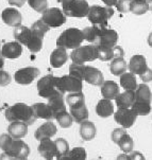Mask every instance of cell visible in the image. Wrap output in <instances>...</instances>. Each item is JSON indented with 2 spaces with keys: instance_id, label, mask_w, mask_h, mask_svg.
<instances>
[{
  "instance_id": "f1b7e54d",
  "label": "cell",
  "mask_w": 152,
  "mask_h": 160,
  "mask_svg": "<svg viewBox=\"0 0 152 160\" xmlns=\"http://www.w3.org/2000/svg\"><path fill=\"white\" fill-rule=\"evenodd\" d=\"M32 36V31L31 28H27L25 26H19L16 27L14 30V37L16 42H18L21 45L27 46L29 44L30 39Z\"/></svg>"
},
{
  "instance_id": "ee69618b",
  "label": "cell",
  "mask_w": 152,
  "mask_h": 160,
  "mask_svg": "<svg viewBox=\"0 0 152 160\" xmlns=\"http://www.w3.org/2000/svg\"><path fill=\"white\" fill-rule=\"evenodd\" d=\"M56 144V148H58V151H59V154L60 156H64L66 155L67 153L69 152V144L64 138H58L56 140H54Z\"/></svg>"
},
{
  "instance_id": "4dcf8cb0",
  "label": "cell",
  "mask_w": 152,
  "mask_h": 160,
  "mask_svg": "<svg viewBox=\"0 0 152 160\" xmlns=\"http://www.w3.org/2000/svg\"><path fill=\"white\" fill-rule=\"evenodd\" d=\"M69 112L71 115L72 119H74V121L77 122V123L81 124L82 122L86 121L88 119V109L85 104L79 107L69 108Z\"/></svg>"
},
{
  "instance_id": "d6986e66",
  "label": "cell",
  "mask_w": 152,
  "mask_h": 160,
  "mask_svg": "<svg viewBox=\"0 0 152 160\" xmlns=\"http://www.w3.org/2000/svg\"><path fill=\"white\" fill-rule=\"evenodd\" d=\"M1 53L5 58L15 59L18 58L23 53V47L18 42H11L3 45L1 48Z\"/></svg>"
},
{
  "instance_id": "f546056e",
  "label": "cell",
  "mask_w": 152,
  "mask_h": 160,
  "mask_svg": "<svg viewBox=\"0 0 152 160\" xmlns=\"http://www.w3.org/2000/svg\"><path fill=\"white\" fill-rule=\"evenodd\" d=\"M96 132H97V129H96V126H95V124L93 122L86 120L81 123L80 135L84 141L93 140L95 136H96Z\"/></svg>"
},
{
  "instance_id": "83f0119b",
  "label": "cell",
  "mask_w": 152,
  "mask_h": 160,
  "mask_svg": "<svg viewBox=\"0 0 152 160\" xmlns=\"http://www.w3.org/2000/svg\"><path fill=\"white\" fill-rule=\"evenodd\" d=\"M119 83L120 86L123 87L124 90H136L137 88V81L136 77H135L134 73L132 72H124L120 75L119 78Z\"/></svg>"
},
{
  "instance_id": "d590c367",
  "label": "cell",
  "mask_w": 152,
  "mask_h": 160,
  "mask_svg": "<svg viewBox=\"0 0 152 160\" xmlns=\"http://www.w3.org/2000/svg\"><path fill=\"white\" fill-rule=\"evenodd\" d=\"M99 30H100V27H98V26L87 27V28L82 30L83 34H84V39L87 40V42H91V44L96 45L97 40H98Z\"/></svg>"
},
{
  "instance_id": "8d00e7d4",
  "label": "cell",
  "mask_w": 152,
  "mask_h": 160,
  "mask_svg": "<svg viewBox=\"0 0 152 160\" xmlns=\"http://www.w3.org/2000/svg\"><path fill=\"white\" fill-rule=\"evenodd\" d=\"M55 120L58 121L59 125L62 128H68L74 123V119H72L70 112H67V110H64V112L58 113L55 116Z\"/></svg>"
},
{
  "instance_id": "603a6c76",
  "label": "cell",
  "mask_w": 152,
  "mask_h": 160,
  "mask_svg": "<svg viewBox=\"0 0 152 160\" xmlns=\"http://www.w3.org/2000/svg\"><path fill=\"white\" fill-rule=\"evenodd\" d=\"M135 102V91L124 90L115 98V103L118 108H131Z\"/></svg>"
},
{
  "instance_id": "db71d44e",
  "label": "cell",
  "mask_w": 152,
  "mask_h": 160,
  "mask_svg": "<svg viewBox=\"0 0 152 160\" xmlns=\"http://www.w3.org/2000/svg\"><path fill=\"white\" fill-rule=\"evenodd\" d=\"M116 160H131V156L129 155V154H120V155L117 156V158H116Z\"/></svg>"
},
{
  "instance_id": "30bf717a",
  "label": "cell",
  "mask_w": 152,
  "mask_h": 160,
  "mask_svg": "<svg viewBox=\"0 0 152 160\" xmlns=\"http://www.w3.org/2000/svg\"><path fill=\"white\" fill-rule=\"evenodd\" d=\"M137 119V113L132 108H118L114 112V120L123 128H130L133 126Z\"/></svg>"
},
{
  "instance_id": "484cf974",
  "label": "cell",
  "mask_w": 152,
  "mask_h": 160,
  "mask_svg": "<svg viewBox=\"0 0 152 160\" xmlns=\"http://www.w3.org/2000/svg\"><path fill=\"white\" fill-rule=\"evenodd\" d=\"M96 112L100 118H108L114 113V104L112 100L104 99L100 100L96 106Z\"/></svg>"
},
{
  "instance_id": "7c38bea8",
  "label": "cell",
  "mask_w": 152,
  "mask_h": 160,
  "mask_svg": "<svg viewBox=\"0 0 152 160\" xmlns=\"http://www.w3.org/2000/svg\"><path fill=\"white\" fill-rule=\"evenodd\" d=\"M39 70L35 67H26L15 72L14 80L19 85H30L39 75Z\"/></svg>"
},
{
  "instance_id": "4fadbf2b",
  "label": "cell",
  "mask_w": 152,
  "mask_h": 160,
  "mask_svg": "<svg viewBox=\"0 0 152 160\" xmlns=\"http://www.w3.org/2000/svg\"><path fill=\"white\" fill-rule=\"evenodd\" d=\"M5 153H8L10 156L14 157L15 159H25L28 158L30 154V148L28 144L21 139H13V142Z\"/></svg>"
},
{
  "instance_id": "2e32d148",
  "label": "cell",
  "mask_w": 152,
  "mask_h": 160,
  "mask_svg": "<svg viewBox=\"0 0 152 160\" xmlns=\"http://www.w3.org/2000/svg\"><path fill=\"white\" fill-rule=\"evenodd\" d=\"M32 109L33 113L36 119H44V120L51 121L52 119H55L52 108L50 107L49 104H45V103H35L32 105Z\"/></svg>"
},
{
  "instance_id": "44dd1931",
  "label": "cell",
  "mask_w": 152,
  "mask_h": 160,
  "mask_svg": "<svg viewBox=\"0 0 152 160\" xmlns=\"http://www.w3.org/2000/svg\"><path fill=\"white\" fill-rule=\"evenodd\" d=\"M98 48V47H97ZM99 55L98 58L101 59V61H112L114 58H123V50L121 47L119 46H114L113 48H105V49H99Z\"/></svg>"
},
{
  "instance_id": "816d5d0a",
  "label": "cell",
  "mask_w": 152,
  "mask_h": 160,
  "mask_svg": "<svg viewBox=\"0 0 152 160\" xmlns=\"http://www.w3.org/2000/svg\"><path fill=\"white\" fill-rule=\"evenodd\" d=\"M26 1L27 0H8V2H9L11 5H14V7H17V8H21L26 3Z\"/></svg>"
},
{
  "instance_id": "94428289",
  "label": "cell",
  "mask_w": 152,
  "mask_h": 160,
  "mask_svg": "<svg viewBox=\"0 0 152 160\" xmlns=\"http://www.w3.org/2000/svg\"><path fill=\"white\" fill-rule=\"evenodd\" d=\"M15 160H28V159L25 158V159H15Z\"/></svg>"
},
{
  "instance_id": "be15d7a7",
  "label": "cell",
  "mask_w": 152,
  "mask_h": 160,
  "mask_svg": "<svg viewBox=\"0 0 152 160\" xmlns=\"http://www.w3.org/2000/svg\"><path fill=\"white\" fill-rule=\"evenodd\" d=\"M140 1H148V0H140Z\"/></svg>"
},
{
  "instance_id": "f5cc1de1",
  "label": "cell",
  "mask_w": 152,
  "mask_h": 160,
  "mask_svg": "<svg viewBox=\"0 0 152 160\" xmlns=\"http://www.w3.org/2000/svg\"><path fill=\"white\" fill-rule=\"evenodd\" d=\"M0 160H15L14 157L10 156L8 153H5V152H3V153L0 155Z\"/></svg>"
},
{
  "instance_id": "680465c9",
  "label": "cell",
  "mask_w": 152,
  "mask_h": 160,
  "mask_svg": "<svg viewBox=\"0 0 152 160\" xmlns=\"http://www.w3.org/2000/svg\"><path fill=\"white\" fill-rule=\"evenodd\" d=\"M59 160H70V158L67 155H64V156H61L60 157V159Z\"/></svg>"
},
{
  "instance_id": "1f68e13d",
  "label": "cell",
  "mask_w": 152,
  "mask_h": 160,
  "mask_svg": "<svg viewBox=\"0 0 152 160\" xmlns=\"http://www.w3.org/2000/svg\"><path fill=\"white\" fill-rule=\"evenodd\" d=\"M127 62L124 61L123 58H117L112 59L110 64V71L113 75H121L123 73L127 71Z\"/></svg>"
},
{
  "instance_id": "74e56055",
  "label": "cell",
  "mask_w": 152,
  "mask_h": 160,
  "mask_svg": "<svg viewBox=\"0 0 152 160\" xmlns=\"http://www.w3.org/2000/svg\"><path fill=\"white\" fill-rule=\"evenodd\" d=\"M149 11V2L140 1V0H133L131 12L135 15H143Z\"/></svg>"
},
{
  "instance_id": "f6af8a7d",
  "label": "cell",
  "mask_w": 152,
  "mask_h": 160,
  "mask_svg": "<svg viewBox=\"0 0 152 160\" xmlns=\"http://www.w3.org/2000/svg\"><path fill=\"white\" fill-rule=\"evenodd\" d=\"M13 139H14V138L11 136L9 132H8V134H2L1 136H0V148L3 152H7L9 150L11 144H12Z\"/></svg>"
},
{
  "instance_id": "6da1fadb",
  "label": "cell",
  "mask_w": 152,
  "mask_h": 160,
  "mask_svg": "<svg viewBox=\"0 0 152 160\" xmlns=\"http://www.w3.org/2000/svg\"><path fill=\"white\" fill-rule=\"evenodd\" d=\"M5 119L9 122H24V123L31 125L33 124L35 118L32 106L25 104V103H16L5 110Z\"/></svg>"
},
{
  "instance_id": "d4e9b609",
  "label": "cell",
  "mask_w": 152,
  "mask_h": 160,
  "mask_svg": "<svg viewBox=\"0 0 152 160\" xmlns=\"http://www.w3.org/2000/svg\"><path fill=\"white\" fill-rule=\"evenodd\" d=\"M135 101L151 104L152 92L150 90V87H149L147 84L143 83L137 86L136 90H135Z\"/></svg>"
},
{
  "instance_id": "52a82bcc",
  "label": "cell",
  "mask_w": 152,
  "mask_h": 160,
  "mask_svg": "<svg viewBox=\"0 0 152 160\" xmlns=\"http://www.w3.org/2000/svg\"><path fill=\"white\" fill-rule=\"evenodd\" d=\"M118 42V33L115 30L107 29V27H100L98 40L96 45L99 49L113 48Z\"/></svg>"
},
{
  "instance_id": "4316f807",
  "label": "cell",
  "mask_w": 152,
  "mask_h": 160,
  "mask_svg": "<svg viewBox=\"0 0 152 160\" xmlns=\"http://www.w3.org/2000/svg\"><path fill=\"white\" fill-rule=\"evenodd\" d=\"M63 96L64 94L59 91L48 99V104H49L50 107L52 108V110H53V112L55 116L58 115V113L66 110V105H65Z\"/></svg>"
},
{
  "instance_id": "9a60e30c",
  "label": "cell",
  "mask_w": 152,
  "mask_h": 160,
  "mask_svg": "<svg viewBox=\"0 0 152 160\" xmlns=\"http://www.w3.org/2000/svg\"><path fill=\"white\" fill-rule=\"evenodd\" d=\"M1 18L5 24L10 27H19L23 21V16H21L19 11H17L14 8H7L2 11Z\"/></svg>"
},
{
  "instance_id": "c3c4849f",
  "label": "cell",
  "mask_w": 152,
  "mask_h": 160,
  "mask_svg": "<svg viewBox=\"0 0 152 160\" xmlns=\"http://www.w3.org/2000/svg\"><path fill=\"white\" fill-rule=\"evenodd\" d=\"M124 132H127V131L123 128H123H115L112 132V134H111V138H112V141L115 143V144H117L118 140L120 139V137L123 136Z\"/></svg>"
},
{
  "instance_id": "7402d4cb",
  "label": "cell",
  "mask_w": 152,
  "mask_h": 160,
  "mask_svg": "<svg viewBox=\"0 0 152 160\" xmlns=\"http://www.w3.org/2000/svg\"><path fill=\"white\" fill-rule=\"evenodd\" d=\"M101 94L104 99L115 100V98L120 93L118 84L114 81H104L101 86Z\"/></svg>"
},
{
  "instance_id": "836d02e7",
  "label": "cell",
  "mask_w": 152,
  "mask_h": 160,
  "mask_svg": "<svg viewBox=\"0 0 152 160\" xmlns=\"http://www.w3.org/2000/svg\"><path fill=\"white\" fill-rule=\"evenodd\" d=\"M117 145L120 148V150L126 154H130L133 152V145H134V142H133L132 137L130 136L128 132H124L123 136L120 137V139L118 140Z\"/></svg>"
},
{
  "instance_id": "6125c7cd",
  "label": "cell",
  "mask_w": 152,
  "mask_h": 160,
  "mask_svg": "<svg viewBox=\"0 0 152 160\" xmlns=\"http://www.w3.org/2000/svg\"><path fill=\"white\" fill-rule=\"evenodd\" d=\"M0 53H1V45H0Z\"/></svg>"
},
{
  "instance_id": "8992f818",
  "label": "cell",
  "mask_w": 152,
  "mask_h": 160,
  "mask_svg": "<svg viewBox=\"0 0 152 160\" xmlns=\"http://www.w3.org/2000/svg\"><path fill=\"white\" fill-rule=\"evenodd\" d=\"M56 88L61 93H71V92L82 91L83 83L82 80L75 78L72 75H63L61 78H56Z\"/></svg>"
},
{
  "instance_id": "b9f144b4",
  "label": "cell",
  "mask_w": 152,
  "mask_h": 160,
  "mask_svg": "<svg viewBox=\"0 0 152 160\" xmlns=\"http://www.w3.org/2000/svg\"><path fill=\"white\" fill-rule=\"evenodd\" d=\"M30 7L37 13H44L48 9V1L47 0H28Z\"/></svg>"
},
{
  "instance_id": "5bb4252c",
  "label": "cell",
  "mask_w": 152,
  "mask_h": 160,
  "mask_svg": "<svg viewBox=\"0 0 152 160\" xmlns=\"http://www.w3.org/2000/svg\"><path fill=\"white\" fill-rule=\"evenodd\" d=\"M83 81L94 86H101L104 82V78L103 73L98 68H95L93 66H85Z\"/></svg>"
},
{
  "instance_id": "f907efd6",
  "label": "cell",
  "mask_w": 152,
  "mask_h": 160,
  "mask_svg": "<svg viewBox=\"0 0 152 160\" xmlns=\"http://www.w3.org/2000/svg\"><path fill=\"white\" fill-rule=\"evenodd\" d=\"M130 156H131V160H146L145 156L139 152H132L130 153Z\"/></svg>"
},
{
  "instance_id": "9c48e42d",
  "label": "cell",
  "mask_w": 152,
  "mask_h": 160,
  "mask_svg": "<svg viewBox=\"0 0 152 160\" xmlns=\"http://www.w3.org/2000/svg\"><path fill=\"white\" fill-rule=\"evenodd\" d=\"M42 20L50 28H59L66 22V15L59 8H50L43 13Z\"/></svg>"
},
{
  "instance_id": "7bdbcfd3",
  "label": "cell",
  "mask_w": 152,
  "mask_h": 160,
  "mask_svg": "<svg viewBox=\"0 0 152 160\" xmlns=\"http://www.w3.org/2000/svg\"><path fill=\"white\" fill-rule=\"evenodd\" d=\"M84 70H85V66H84V65L74 63L69 66V74L83 81Z\"/></svg>"
},
{
  "instance_id": "681fc988",
  "label": "cell",
  "mask_w": 152,
  "mask_h": 160,
  "mask_svg": "<svg viewBox=\"0 0 152 160\" xmlns=\"http://www.w3.org/2000/svg\"><path fill=\"white\" fill-rule=\"evenodd\" d=\"M139 78H142V81L144 83L151 82L152 81V70L148 67V68L146 69L142 74H139Z\"/></svg>"
},
{
  "instance_id": "6f0895ef",
  "label": "cell",
  "mask_w": 152,
  "mask_h": 160,
  "mask_svg": "<svg viewBox=\"0 0 152 160\" xmlns=\"http://www.w3.org/2000/svg\"><path fill=\"white\" fill-rule=\"evenodd\" d=\"M148 44L150 47H152V32L149 34V36H148Z\"/></svg>"
},
{
  "instance_id": "7dc6e473",
  "label": "cell",
  "mask_w": 152,
  "mask_h": 160,
  "mask_svg": "<svg viewBox=\"0 0 152 160\" xmlns=\"http://www.w3.org/2000/svg\"><path fill=\"white\" fill-rule=\"evenodd\" d=\"M11 75L4 70H0V86L4 87V86H8L11 83Z\"/></svg>"
},
{
  "instance_id": "60d3db41",
  "label": "cell",
  "mask_w": 152,
  "mask_h": 160,
  "mask_svg": "<svg viewBox=\"0 0 152 160\" xmlns=\"http://www.w3.org/2000/svg\"><path fill=\"white\" fill-rule=\"evenodd\" d=\"M49 29H50V27L47 26L42 19L35 21L31 27L32 32H34V33L37 35H40V36H45V34L49 31Z\"/></svg>"
},
{
  "instance_id": "f35d334b",
  "label": "cell",
  "mask_w": 152,
  "mask_h": 160,
  "mask_svg": "<svg viewBox=\"0 0 152 160\" xmlns=\"http://www.w3.org/2000/svg\"><path fill=\"white\" fill-rule=\"evenodd\" d=\"M131 108L137 113V116H148L151 112V104H147V103L135 101Z\"/></svg>"
},
{
  "instance_id": "3957f363",
  "label": "cell",
  "mask_w": 152,
  "mask_h": 160,
  "mask_svg": "<svg viewBox=\"0 0 152 160\" xmlns=\"http://www.w3.org/2000/svg\"><path fill=\"white\" fill-rule=\"evenodd\" d=\"M63 12L67 17L82 18L87 16L89 5L86 0H61Z\"/></svg>"
},
{
  "instance_id": "ab89813d",
  "label": "cell",
  "mask_w": 152,
  "mask_h": 160,
  "mask_svg": "<svg viewBox=\"0 0 152 160\" xmlns=\"http://www.w3.org/2000/svg\"><path fill=\"white\" fill-rule=\"evenodd\" d=\"M70 160H86V151L84 148H74L66 154Z\"/></svg>"
},
{
  "instance_id": "91938a15",
  "label": "cell",
  "mask_w": 152,
  "mask_h": 160,
  "mask_svg": "<svg viewBox=\"0 0 152 160\" xmlns=\"http://www.w3.org/2000/svg\"><path fill=\"white\" fill-rule=\"evenodd\" d=\"M149 2V11H152V0H148Z\"/></svg>"
},
{
  "instance_id": "9f6ffc18",
  "label": "cell",
  "mask_w": 152,
  "mask_h": 160,
  "mask_svg": "<svg viewBox=\"0 0 152 160\" xmlns=\"http://www.w3.org/2000/svg\"><path fill=\"white\" fill-rule=\"evenodd\" d=\"M4 66V56L2 55V53H0V70H2Z\"/></svg>"
},
{
  "instance_id": "5b68a950",
  "label": "cell",
  "mask_w": 152,
  "mask_h": 160,
  "mask_svg": "<svg viewBox=\"0 0 152 160\" xmlns=\"http://www.w3.org/2000/svg\"><path fill=\"white\" fill-rule=\"evenodd\" d=\"M99 51L97 46L95 45H86L80 46L72 50L70 54V58L75 64L84 65L86 62H93L98 58Z\"/></svg>"
},
{
  "instance_id": "e0dca14e",
  "label": "cell",
  "mask_w": 152,
  "mask_h": 160,
  "mask_svg": "<svg viewBox=\"0 0 152 160\" xmlns=\"http://www.w3.org/2000/svg\"><path fill=\"white\" fill-rule=\"evenodd\" d=\"M56 131H58V128H56L55 124L52 121H47L35 131L34 137L39 141L43 139H47V138H52L53 136H55Z\"/></svg>"
},
{
  "instance_id": "11a10c76",
  "label": "cell",
  "mask_w": 152,
  "mask_h": 160,
  "mask_svg": "<svg viewBox=\"0 0 152 160\" xmlns=\"http://www.w3.org/2000/svg\"><path fill=\"white\" fill-rule=\"evenodd\" d=\"M103 2L105 3V5L107 7H114V5H116V3H117L118 0H102Z\"/></svg>"
},
{
  "instance_id": "7a4b0ae2",
  "label": "cell",
  "mask_w": 152,
  "mask_h": 160,
  "mask_svg": "<svg viewBox=\"0 0 152 160\" xmlns=\"http://www.w3.org/2000/svg\"><path fill=\"white\" fill-rule=\"evenodd\" d=\"M84 40L83 31L77 28H69L62 32L56 39L58 47H64L65 49H76L80 47Z\"/></svg>"
},
{
  "instance_id": "ffe728a7",
  "label": "cell",
  "mask_w": 152,
  "mask_h": 160,
  "mask_svg": "<svg viewBox=\"0 0 152 160\" xmlns=\"http://www.w3.org/2000/svg\"><path fill=\"white\" fill-rule=\"evenodd\" d=\"M66 50L67 49L64 47H58L52 51L50 55V65L53 68H60L67 62L68 54Z\"/></svg>"
},
{
  "instance_id": "e575fe53",
  "label": "cell",
  "mask_w": 152,
  "mask_h": 160,
  "mask_svg": "<svg viewBox=\"0 0 152 160\" xmlns=\"http://www.w3.org/2000/svg\"><path fill=\"white\" fill-rule=\"evenodd\" d=\"M43 42H44V36H40V35H37L34 32H32L31 39H30L29 44L27 45V47H28V49L32 53H37L42 50Z\"/></svg>"
},
{
  "instance_id": "ac0fdd59",
  "label": "cell",
  "mask_w": 152,
  "mask_h": 160,
  "mask_svg": "<svg viewBox=\"0 0 152 160\" xmlns=\"http://www.w3.org/2000/svg\"><path fill=\"white\" fill-rule=\"evenodd\" d=\"M128 68H129L130 72L134 73L135 75L142 74V73L148 68L146 58L144 55H140V54L133 55L131 58V59H130V62H129Z\"/></svg>"
},
{
  "instance_id": "277c9868",
  "label": "cell",
  "mask_w": 152,
  "mask_h": 160,
  "mask_svg": "<svg viewBox=\"0 0 152 160\" xmlns=\"http://www.w3.org/2000/svg\"><path fill=\"white\" fill-rule=\"evenodd\" d=\"M114 15V10L111 7H101V5H93L89 8L87 18L93 26L107 27L108 19Z\"/></svg>"
},
{
  "instance_id": "d6a6232c",
  "label": "cell",
  "mask_w": 152,
  "mask_h": 160,
  "mask_svg": "<svg viewBox=\"0 0 152 160\" xmlns=\"http://www.w3.org/2000/svg\"><path fill=\"white\" fill-rule=\"evenodd\" d=\"M66 102L68 104L69 108L82 106V105L85 104V97H84L82 91L71 92V93H68V96H67Z\"/></svg>"
},
{
  "instance_id": "ba28073f",
  "label": "cell",
  "mask_w": 152,
  "mask_h": 160,
  "mask_svg": "<svg viewBox=\"0 0 152 160\" xmlns=\"http://www.w3.org/2000/svg\"><path fill=\"white\" fill-rule=\"evenodd\" d=\"M37 91L39 96L45 99H49L54 93L59 92L56 88V78L52 74L45 75L37 82Z\"/></svg>"
},
{
  "instance_id": "bcb514c9",
  "label": "cell",
  "mask_w": 152,
  "mask_h": 160,
  "mask_svg": "<svg viewBox=\"0 0 152 160\" xmlns=\"http://www.w3.org/2000/svg\"><path fill=\"white\" fill-rule=\"evenodd\" d=\"M133 0H118L116 3V8L120 13H129L131 12Z\"/></svg>"
},
{
  "instance_id": "8fae6325",
  "label": "cell",
  "mask_w": 152,
  "mask_h": 160,
  "mask_svg": "<svg viewBox=\"0 0 152 160\" xmlns=\"http://www.w3.org/2000/svg\"><path fill=\"white\" fill-rule=\"evenodd\" d=\"M37 150H39V155L46 160H59L61 157L55 142L51 140V138L40 140Z\"/></svg>"
},
{
  "instance_id": "cb8c5ba5",
  "label": "cell",
  "mask_w": 152,
  "mask_h": 160,
  "mask_svg": "<svg viewBox=\"0 0 152 160\" xmlns=\"http://www.w3.org/2000/svg\"><path fill=\"white\" fill-rule=\"evenodd\" d=\"M28 124L24 122H11L10 125L8 126V132L15 139H21L28 134Z\"/></svg>"
}]
</instances>
